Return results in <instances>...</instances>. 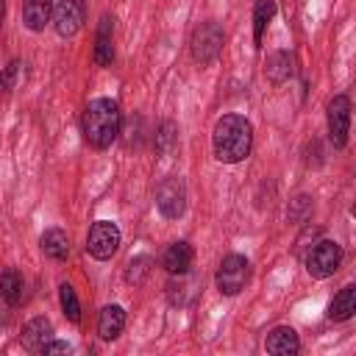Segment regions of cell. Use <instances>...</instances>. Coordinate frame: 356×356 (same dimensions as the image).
Here are the masks:
<instances>
[{"label":"cell","mask_w":356,"mask_h":356,"mask_svg":"<svg viewBox=\"0 0 356 356\" xmlns=\"http://www.w3.org/2000/svg\"><path fill=\"white\" fill-rule=\"evenodd\" d=\"M39 353L50 356V353H70V342H61V339H50Z\"/></svg>","instance_id":"484cf974"},{"label":"cell","mask_w":356,"mask_h":356,"mask_svg":"<svg viewBox=\"0 0 356 356\" xmlns=\"http://www.w3.org/2000/svg\"><path fill=\"white\" fill-rule=\"evenodd\" d=\"M117 248H120V228L111 220L92 222L89 236H86V253L97 261H106L117 253Z\"/></svg>","instance_id":"8992f818"},{"label":"cell","mask_w":356,"mask_h":356,"mask_svg":"<svg viewBox=\"0 0 356 356\" xmlns=\"http://www.w3.org/2000/svg\"><path fill=\"white\" fill-rule=\"evenodd\" d=\"M3 14H6V0H0V22H3Z\"/></svg>","instance_id":"4316f807"},{"label":"cell","mask_w":356,"mask_h":356,"mask_svg":"<svg viewBox=\"0 0 356 356\" xmlns=\"http://www.w3.org/2000/svg\"><path fill=\"white\" fill-rule=\"evenodd\" d=\"M156 206L167 220H175L186 209V186L181 178L170 175L156 186Z\"/></svg>","instance_id":"52a82bcc"},{"label":"cell","mask_w":356,"mask_h":356,"mask_svg":"<svg viewBox=\"0 0 356 356\" xmlns=\"http://www.w3.org/2000/svg\"><path fill=\"white\" fill-rule=\"evenodd\" d=\"M309 214H312V200H309L306 195L295 197V200L289 203V209H286V217H289L292 222H303Z\"/></svg>","instance_id":"603a6c76"},{"label":"cell","mask_w":356,"mask_h":356,"mask_svg":"<svg viewBox=\"0 0 356 356\" xmlns=\"http://www.w3.org/2000/svg\"><path fill=\"white\" fill-rule=\"evenodd\" d=\"M303 261H306V273L312 278H328L342 264V248L331 239H320V242L312 245V250L306 253Z\"/></svg>","instance_id":"277c9868"},{"label":"cell","mask_w":356,"mask_h":356,"mask_svg":"<svg viewBox=\"0 0 356 356\" xmlns=\"http://www.w3.org/2000/svg\"><path fill=\"white\" fill-rule=\"evenodd\" d=\"M17 70H19V61H11L3 72H0V95H8L14 89V78H17Z\"/></svg>","instance_id":"d4e9b609"},{"label":"cell","mask_w":356,"mask_h":356,"mask_svg":"<svg viewBox=\"0 0 356 356\" xmlns=\"http://www.w3.org/2000/svg\"><path fill=\"white\" fill-rule=\"evenodd\" d=\"M150 256H136V259H131L128 261V270H125V281L128 284H134V286H139L147 275H150Z\"/></svg>","instance_id":"7402d4cb"},{"label":"cell","mask_w":356,"mask_h":356,"mask_svg":"<svg viewBox=\"0 0 356 356\" xmlns=\"http://www.w3.org/2000/svg\"><path fill=\"white\" fill-rule=\"evenodd\" d=\"M22 289H25V281H22V273L14 270V267H6L0 273V295L8 306H19L22 303Z\"/></svg>","instance_id":"ac0fdd59"},{"label":"cell","mask_w":356,"mask_h":356,"mask_svg":"<svg viewBox=\"0 0 356 356\" xmlns=\"http://www.w3.org/2000/svg\"><path fill=\"white\" fill-rule=\"evenodd\" d=\"M222 47H225V33L217 22H200L195 28V33H192V58L197 64L206 67V64L217 61Z\"/></svg>","instance_id":"3957f363"},{"label":"cell","mask_w":356,"mask_h":356,"mask_svg":"<svg viewBox=\"0 0 356 356\" xmlns=\"http://www.w3.org/2000/svg\"><path fill=\"white\" fill-rule=\"evenodd\" d=\"M353 312H356V286L348 284V286H342V289L334 295V300H331V306H328V320L345 323V320L353 317Z\"/></svg>","instance_id":"e0dca14e"},{"label":"cell","mask_w":356,"mask_h":356,"mask_svg":"<svg viewBox=\"0 0 356 356\" xmlns=\"http://www.w3.org/2000/svg\"><path fill=\"white\" fill-rule=\"evenodd\" d=\"M192 261H195V250H192L189 242H172L164 250V256H161V267L170 275H186L189 267H192Z\"/></svg>","instance_id":"7c38bea8"},{"label":"cell","mask_w":356,"mask_h":356,"mask_svg":"<svg viewBox=\"0 0 356 356\" xmlns=\"http://www.w3.org/2000/svg\"><path fill=\"white\" fill-rule=\"evenodd\" d=\"M156 147H159V153H170L175 147V125L172 122H161V128L156 134Z\"/></svg>","instance_id":"cb8c5ba5"},{"label":"cell","mask_w":356,"mask_h":356,"mask_svg":"<svg viewBox=\"0 0 356 356\" xmlns=\"http://www.w3.org/2000/svg\"><path fill=\"white\" fill-rule=\"evenodd\" d=\"M350 134V97L334 95L328 100V136L334 147H345Z\"/></svg>","instance_id":"ba28073f"},{"label":"cell","mask_w":356,"mask_h":356,"mask_svg":"<svg viewBox=\"0 0 356 356\" xmlns=\"http://www.w3.org/2000/svg\"><path fill=\"white\" fill-rule=\"evenodd\" d=\"M50 339H53V323H50L47 317H33V320H28L25 328H22V337H19L22 348L31 350V353H39Z\"/></svg>","instance_id":"8fae6325"},{"label":"cell","mask_w":356,"mask_h":356,"mask_svg":"<svg viewBox=\"0 0 356 356\" xmlns=\"http://www.w3.org/2000/svg\"><path fill=\"white\" fill-rule=\"evenodd\" d=\"M39 242H42L44 256H50V259H56V261H64V259L70 256V236H67L61 228H47Z\"/></svg>","instance_id":"d6986e66"},{"label":"cell","mask_w":356,"mask_h":356,"mask_svg":"<svg viewBox=\"0 0 356 356\" xmlns=\"http://www.w3.org/2000/svg\"><path fill=\"white\" fill-rule=\"evenodd\" d=\"M264 75L270 83H286L295 75V56L289 50H275L267 56L264 64Z\"/></svg>","instance_id":"5bb4252c"},{"label":"cell","mask_w":356,"mask_h":356,"mask_svg":"<svg viewBox=\"0 0 356 356\" xmlns=\"http://www.w3.org/2000/svg\"><path fill=\"white\" fill-rule=\"evenodd\" d=\"M250 278V261L239 253H231L217 267V289L222 295H239Z\"/></svg>","instance_id":"5b68a950"},{"label":"cell","mask_w":356,"mask_h":356,"mask_svg":"<svg viewBox=\"0 0 356 356\" xmlns=\"http://www.w3.org/2000/svg\"><path fill=\"white\" fill-rule=\"evenodd\" d=\"M273 17H275V0H256V6H253V42H256V47H261L264 31H267Z\"/></svg>","instance_id":"ffe728a7"},{"label":"cell","mask_w":356,"mask_h":356,"mask_svg":"<svg viewBox=\"0 0 356 356\" xmlns=\"http://www.w3.org/2000/svg\"><path fill=\"white\" fill-rule=\"evenodd\" d=\"M58 300H61V309L67 314L70 323H81V303H78V295L70 284H61L58 286Z\"/></svg>","instance_id":"44dd1931"},{"label":"cell","mask_w":356,"mask_h":356,"mask_svg":"<svg viewBox=\"0 0 356 356\" xmlns=\"http://www.w3.org/2000/svg\"><path fill=\"white\" fill-rule=\"evenodd\" d=\"M120 125H122V111H120V103L111 97H95L83 108L81 131H83V139L97 150L108 147L120 136Z\"/></svg>","instance_id":"7a4b0ae2"},{"label":"cell","mask_w":356,"mask_h":356,"mask_svg":"<svg viewBox=\"0 0 356 356\" xmlns=\"http://www.w3.org/2000/svg\"><path fill=\"white\" fill-rule=\"evenodd\" d=\"M214 159L222 164H236L250 156L253 147V125L242 114H222L211 131Z\"/></svg>","instance_id":"6da1fadb"},{"label":"cell","mask_w":356,"mask_h":356,"mask_svg":"<svg viewBox=\"0 0 356 356\" xmlns=\"http://www.w3.org/2000/svg\"><path fill=\"white\" fill-rule=\"evenodd\" d=\"M122 328H125V309L117 306V303L103 306L100 309V317H97V334H100V339L111 342V339H117L122 334Z\"/></svg>","instance_id":"9a60e30c"},{"label":"cell","mask_w":356,"mask_h":356,"mask_svg":"<svg viewBox=\"0 0 356 356\" xmlns=\"http://www.w3.org/2000/svg\"><path fill=\"white\" fill-rule=\"evenodd\" d=\"M53 28L64 39L75 36L83 28V3L81 0H61L53 8Z\"/></svg>","instance_id":"9c48e42d"},{"label":"cell","mask_w":356,"mask_h":356,"mask_svg":"<svg viewBox=\"0 0 356 356\" xmlns=\"http://www.w3.org/2000/svg\"><path fill=\"white\" fill-rule=\"evenodd\" d=\"M111 61H114V19L108 14H103L97 33H95V64L111 67Z\"/></svg>","instance_id":"30bf717a"},{"label":"cell","mask_w":356,"mask_h":356,"mask_svg":"<svg viewBox=\"0 0 356 356\" xmlns=\"http://www.w3.org/2000/svg\"><path fill=\"white\" fill-rule=\"evenodd\" d=\"M53 17V0H22V22L28 31L39 33Z\"/></svg>","instance_id":"2e32d148"},{"label":"cell","mask_w":356,"mask_h":356,"mask_svg":"<svg viewBox=\"0 0 356 356\" xmlns=\"http://www.w3.org/2000/svg\"><path fill=\"white\" fill-rule=\"evenodd\" d=\"M264 348H267V353H273V356H292V353L300 350V339H298L295 328L278 325V328H273V331L267 334Z\"/></svg>","instance_id":"4fadbf2b"}]
</instances>
